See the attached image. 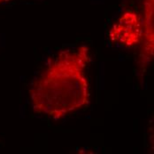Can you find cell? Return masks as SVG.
<instances>
[{
  "instance_id": "6da1fadb",
  "label": "cell",
  "mask_w": 154,
  "mask_h": 154,
  "mask_svg": "<svg viewBox=\"0 0 154 154\" xmlns=\"http://www.w3.org/2000/svg\"><path fill=\"white\" fill-rule=\"evenodd\" d=\"M89 61L90 52L85 46L60 52L31 88L33 110L60 120L86 106L90 95L86 76Z\"/></svg>"
},
{
  "instance_id": "7a4b0ae2",
  "label": "cell",
  "mask_w": 154,
  "mask_h": 154,
  "mask_svg": "<svg viewBox=\"0 0 154 154\" xmlns=\"http://www.w3.org/2000/svg\"><path fill=\"white\" fill-rule=\"evenodd\" d=\"M112 41L123 46L132 47L143 39V22L138 13L133 10L124 12L109 31Z\"/></svg>"
},
{
  "instance_id": "3957f363",
  "label": "cell",
  "mask_w": 154,
  "mask_h": 154,
  "mask_svg": "<svg viewBox=\"0 0 154 154\" xmlns=\"http://www.w3.org/2000/svg\"><path fill=\"white\" fill-rule=\"evenodd\" d=\"M9 1H12V0H0V4L6 3V2H9Z\"/></svg>"
}]
</instances>
